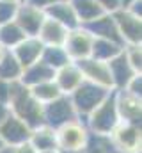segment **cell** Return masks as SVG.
Returning a JSON list of instances; mask_svg holds the SVG:
<instances>
[{
    "instance_id": "obj_1",
    "label": "cell",
    "mask_w": 142,
    "mask_h": 153,
    "mask_svg": "<svg viewBox=\"0 0 142 153\" xmlns=\"http://www.w3.org/2000/svg\"><path fill=\"white\" fill-rule=\"evenodd\" d=\"M9 107L13 114L18 116L30 130L44 125V116H43V105L30 94V89L21 84L20 80L11 82V91H9Z\"/></svg>"
},
{
    "instance_id": "obj_2",
    "label": "cell",
    "mask_w": 142,
    "mask_h": 153,
    "mask_svg": "<svg viewBox=\"0 0 142 153\" xmlns=\"http://www.w3.org/2000/svg\"><path fill=\"white\" fill-rule=\"evenodd\" d=\"M82 121L85 123V126L89 128V132L92 135L108 137L112 134V130L117 126V123L121 121L119 119V112H117V107H115L114 91L85 119H82Z\"/></svg>"
},
{
    "instance_id": "obj_3",
    "label": "cell",
    "mask_w": 142,
    "mask_h": 153,
    "mask_svg": "<svg viewBox=\"0 0 142 153\" xmlns=\"http://www.w3.org/2000/svg\"><path fill=\"white\" fill-rule=\"evenodd\" d=\"M110 93H112V89H106V87H101V85H96L92 82L84 80L70 94V100L75 107V111H76V116L80 119H85Z\"/></svg>"
},
{
    "instance_id": "obj_4",
    "label": "cell",
    "mask_w": 142,
    "mask_h": 153,
    "mask_svg": "<svg viewBox=\"0 0 142 153\" xmlns=\"http://www.w3.org/2000/svg\"><path fill=\"white\" fill-rule=\"evenodd\" d=\"M55 132H57V146H59L61 152H80V150H85V146L89 143V135H91L89 128L85 126V123L80 117L62 125Z\"/></svg>"
},
{
    "instance_id": "obj_5",
    "label": "cell",
    "mask_w": 142,
    "mask_h": 153,
    "mask_svg": "<svg viewBox=\"0 0 142 153\" xmlns=\"http://www.w3.org/2000/svg\"><path fill=\"white\" fill-rule=\"evenodd\" d=\"M110 144L124 153H141V141H142V130L139 125L124 123L119 121L117 126L112 130L108 135Z\"/></svg>"
},
{
    "instance_id": "obj_6",
    "label": "cell",
    "mask_w": 142,
    "mask_h": 153,
    "mask_svg": "<svg viewBox=\"0 0 142 153\" xmlns=\"http://www.w3.org/2000/svg\"><path fill=\"white\" fill-rule=\"evenodd\" d=\"M43 116H44V125L53 128V130L61 128L62 125L78 117L68 94H61L53 102L43 105Z\"/></svg>"
},
{
    "instance_id": "obj_7",
    "label": "cell",
    "mask_w": 142,
    "mask_h": 153,
    "mask_svg": "<svg viewBox=\"0 0 142 153\" xmlns=\"http://www.w3.org/2000/svg\"><path fill=\"white\" fill-rule=\"evenodd\" d=\"M112 18L124 45H142V18L132 14L128 9L115 11Z\"/></svg>"
},
{
    "instance_id": "obj_8",
    "label": "cell",
    "mask_w": 142,
    "mask_h": 153,
    "mask_svg": "<svg viewBox=\"0 0 142 153\" xmlns=\"http://www.w3.org/2000/svg\"><path fill=\"white\" fill-rule=\"evenodd\" d=\"M115 96V107L119 112V119L124 123L139 125L141 126V117H142V98L128 93L126 89L114 91Z\"/></svg>"
},
{
    "instance_id": "obj_9",
    "label": "cell",
    "mask_w": 142,
    "mask_h": 153,
    "mask_svg": "<svg viewBox=\"0 0 142 153\" xmlns=\"http://www.w3.org/2000/svg\"><path fill=\"white\" fill-rule=\"evenodd\" d=\"M92 36L89 34V30L85 27H76L71 29L68 32V38L64 43V50L70 55V59L73 62L82 61L85 57H91V46H92Z\"/></svg>"
},
{
    "instance_id": "obj_10",
    "label": "cell",
    "mask_w": 142,
    "mask_h": 153,
    "mask_svg": "<svg viewBox=\"0 0 142 153\" xmlns=\"http://www.w3.org/2000/svg\"><path fill=\"white\" fill-rule=\"evenodd\" d=\"M80 70V73L84 76V80L87 82H92L96 85H101L106 89H112L114 91V84H112V76H110V70H108V64L103 61H96L92 57H85L82 61H76L75 62Z\"/></svg>"
},
{
    "instance_id": "obj_11",
    "label": "cell",
    "mask_w": 142,
    "mask_h": 153,
    "mask_svg": "<svg viewBox=\"0 0 142 153\" xmlns=\"http://www.w3.org/2000/svg\"><path fill=\"white\" fill-rule=\"evenodd\" d=\"M32 130L18 117V116L11 114L2 125H0V137L4 141L5 146H18L25 141L30 139Z\"/></svg>"
},
{
    "instance_id": "obj_12",
    "label": "cell",
    "mask_w": 142,
    "mask_h": 153,
    "mask_svg": "<svg viewBox=\"0 0 142 153\" xmlns=\"http://www.w3.org/2000/svg\"><path fill=\"white\" fill-rule=\"evenodd\" d=\"M43 20H44V11L37 9L34 5L27 4V2H20L16 16H14V22L18 23V27L27 36H37Z\"/></svg>"
},
{
    "instance_id": "obj_13",
    "label": "cell",
    "mask_w": 142,
    "mask_h": 153,
    "mask_svg": "<svg viewBox=\"0 0 142 153\" xmlns=\"http://www.w3.org/2000/svg\"><path fill=\"white\" fill-rule=\"evenodd\" d=\"M106 64H108V70H110L114 91L124 89L126 84H128L133 76L139 75V73H135L133 68L130 66V62H128V59H126V55H124V48H123V52H121L119 55H115L114 59H110Z\"/></svg>"
},
{
    "instance_id": "obj_14",
    "label": "cell",
    "mask_w": 142,
    "mask_h": 153,
    "mask_svg": "<svg viewBox=\"0 0 142 153\" xmlns=\"http://www.w3.org/2000/svg\"><path fill=\"white\" fill-rule=\"evenodd\" d=\"M68 29L64 25H61L59 22L44 16L41 27H39V32L36 38L39 39L44 46H64L66 38H68Z\"/></svg>"
},
{
    "instance_id": "obj_15",
    "label": "cell",
    "mask_w": 142,
    "mask_h": 153,
    "mask_svg": "<svg viewBox=\"0 0 142 153\" xmlns=\"http://www.w3.org/2000/svg\"><path fill=\"white\" fill-rule=\"evenodd\" d=\"M43 48H44V45L36 38V36H27L20 45H16L11 52H13V55L16 57V61L21 64V68H27V66H30L32 62H36V61L41 59Z\"/></svg>"
},
{
    "instance_id": "obj_16",
    "label": "cell",
    "mask_w": 142,
    "mask_h": 153,
    "mask_svg": "<svg viewBox=\"0 0 142 153\" xmlns=\"http://www.w3.org/2000/svg\"><path fill=\"white\" fill-rule=\"evenodd\" d=\"M82 27H85L92 38L110 39V41H115V43L124 45L123 39H121V36H119V32H117V27H115V23H114L112 14H106L105 13V14L98 16L96 20H92V22H89V23H85V25H82Z\"/></svg>"
},
{
    "instance_id": "obj_17",
    "label": "cell",
    "mask_w": 142,
    "mask_h": 153,
    "mask_svg": "<svg viewBox=\"0 0 142 153\" xmlns=\"http://www.w3.org/2000/svg\"><path fill=\"white\" fill-rule=\"evenodd\" d=\"M44 16H48V18L59 22V23L64 25L68 30L80 27V22H78L75 11H73V5H71L70 0H59V2L52 4L50 7L44 9Z\"/></svg>"
},
{
    "instance_id": "obj_18",
    "label": "cell",
    "mask_w": 142,
    "mask_h": 153,
    "mask_svg": "<svg viewBox=\"0 0 142 153\" xmlns=\"http://www.w3.org/2000/svg\"><path fill=\"white\" fill-rule=\"evenodd\" d=\"M53 82L57 84V87L61 89L62 94H68L70 96L71 93L84 82V76L80 73L78 66L75 62H70V64H66V66H62L61 70L55 71Z\"/></svg>"
},
{
    "instance_id": "obj_19",
    "label": "cell",
    "mask_w": 142,
    "mask_h": 153,
    "mask_svg": "<svg viewBox=\"0 0 142 153\" xmlns=\"http://www.w3.org/2000/svg\"><path fill=\"white\" fill-rule=\"evenodd\" d=\"M53 75H55V71H53L50 66H46V64L39 59V61L32 62L30 66L23 68V73H21V76H20V82L25 84L27 87H32V85L41 84V82L52 80Z\"/></svg>"
},
{
    "instance_id": "obj_20",
    "label": "cell",
    "mask_w": 142,
    "mask_h": 153,
    "mask_svg": "<svg viewBox=\"0 0 142 153\" xmlns=\"http://www.w3.org/2000/svg\"><path fill=\"white\" fill-rule=\"evenodd\" d=\"M124 45L110 41V39H101V38H94L92 39V46H91V57L96 61H103L108 62L110 59H114L115 55H119L123 52Z\"/></svg>"
},
{
    "instance_id": "obj_21",
    "label": "cell",
    "mask_w": 142,
    "mask_h": 153,
    "mask_svg": "<svg viewBox=\"0 0 142 153\" xmlns=\"http://www.w3.org/2000/svg\"><path fill=\"white\" fill-rule=\"evenodd\" d=\"M70 2L73 5V11H75V14L78 18L80 25H85V23L96 20L98 16L105 14L96 0H70Z\"/></svg>"
},
{
    "instance_id": "obj_22",
    "label": "cell",
    "mask_w": 142,
    "mask_h": 153,
    "mask_svg": "<svg viewBox=\"0 0 142 153\" xmlns=\"http://www.w3.org/2000/svg\"><path fill=\"white\" fill-rule=\"evenodd\" d=\"M29 141L32 143V146H34L37 152H44V150H55V148H59V146H57V132H55L53 128L46 126V125L34 128L32 134H30V139H29Z\"/></svg>"
},
{
    "instance_id": "obj_23",
    "label": "cell",
    "mask_w": 142,
    "mask_h": 153,
    "mask_svg": "<svg viewBox=\"0 0 142 153\" xmlns=\"http://www.w3.org/2000/svg\"><path fill=\"white\" fill-rule=\"evenodd\" d=\"M25 38H27V34L18 27V23L14 20L0 25V45L5 50H13L16 45H20Z\"/></svg>"
},
{
    "instance_id": "obj_24",
    "label": "cell",
    "mask_w": 142,
    "mask_h": 153,
    "mask_svg": "<svg viewBox=\"0 0 142 153\" xmlns=\"http://www.w3.org/2000/svg\"><path fill=\"white\" fill-rule=\"evenodd\" d=\"M21 73H23L21 64L16 61V57L13 55L11 50H5V53L0 59V80L16 82V80H20Z\"/></svg>"
},
{
    "instance_id": "obj_25",
    "label": "cell",
    "mask_w": 142,
    "mask_h": 153,
    "mask_svg": "<svg viewBox=\"0 0 142 153\" xmlns=\"http://www.w3.org/2000/svg\"><path fill=\"white\" fill-rule=\"evenodd\" d=\"M41 61H43L46 66H50L53 71H57V70H61L62 66L73 62L70 59V55L66 53L64 46H44V48H43V53H41Z\"/></svg>"
},
{
    "instance_id": "obj_26",
    "label": "cell",
    "mask_w": 142,
    "mask_h": 153,
    "mask_svg": "<svg viewBox=\"0 0 142 153\" xmlns=\"http://www.w3.org/2000/svg\"><path fill=\"white\" fill-rule=\"evenodd\" d=\"M29 89H30V94L34 96L41 105H46V103L53 102L55 98H59V96L62 94L61 89L57 87V84L53 82V78H52V80H46V82H41V84H37V85H32V87H29Z\"/></svg>"
},
{
    "instance_id": "obj_27",
    "label": "cell",
    "mask_w": 142,
    "mask_h": 153,
    "mask_svg": "<svg viewBox=\"0 0 142 153\" xmlns=\"http://www.w3.org/2000/svg\"><path fill=\"white\" fill-rule=\"evenodd\" d=\"M124 55L135 73H142V45H124Z\"/></svg>"
},
{
    "instance_id": "obj_28",
    "label": "cell",
    "mask_w": 142,
    "mask_h": 153,
    "mask_svg": "<svg viewBox=\"0 0 142 153\" xmlns=\"http://www.w3.org/2000/svg\"><path fill=\"white\" fill-rule=\"evenodd\" d=\"M20 2H13V0H0V25L13 22L16 16Z\"/></svg>"
},
{
    "instance_id": "obj_29",
    "label": "cell",
    "mask_w": 142,
    "mask_h": 153,
    "mask_svg": "<svg viewBox=\"0 0 142 153\" xmlns=\"http://www.w3.org/2000/svg\"><path fill=\"white\" fill-rule=\"evenodd\" d=\"M128 93H132V94H135V96H141L142 98V73L139 75H135L128 84H126V87H124Z\"/></svg>"
},
{
    "instance_id": "obj_30",
    "label": "cell",
    "mask_w": 142,
    "mask_h": 153,
    "mask_svg": "<svg viewBox=\"0 0 142 153\" xmlns=\"http://www.w3.org/2000/svg\"><path fill=\"white\" fill-rule=\"evenodd\" d=\"M96 2L100 4V7L106 14H114L115 11L121 9V0H96Z\"/></svg>"
},
{
    "instance_id": "obj_31",
    "label": "cell",
    "mask_w": 142,
    "mask_h": 153,
    "mask_svg": "<svg viewBox=\"0 0 142 153\" xmlns=\"http://www.w3.org/2000/svg\"><path fill=\"white\" fill-rule=\"evenodd\" d=\"M9 91H11V82L0 80V103H9Z\"/></svg>"
},
{
    "instance_id": "obj_32",
    "label": "cell",
    "mask_w": 142,
    "mask_h": 153,
    "mask_svg": "<svg viewBox=\"0 0 142 153\" xmlns=\"http://www.w3.org/2000/svg\"><path fill=\"white\" fill-rule=\"evenodd\" d=\"M14 153H39V152L32 146V143H30V141H25V143H21V144L14 146Z\"/></svg>"
},
{
    "instance_id": "obj_33",
    "label": "cell",
    "mask_w": 142,
    "mask_h": 153,
    "mask_svg": "<svg viewBox=\"0 0 142 153\" xmlns=\"http://www.w3.org/2000/svg\"><path fill=\"white\" fill-rule=\"evenodd\" d=\"M27 4H30V5H34L37 9H41V11H44L46 7H50L52 4H55V2H59V0H25Z\"/></svg>"
},
{
    "instance_id": "obj_34",
    "label": "cell",
    "mask_w": 142,
    "mask_h": 153,
    "mask_svg": "<svg viewBox=\"0 0 142 153\" xmlns=\"http://www.w3.org/2000/svg\"><path fill=\"white\" fill-rule=\"evenodd\" d=\"M11 114H13V111H11L9 103H0V125H2Z\"/></svg>"
},
{
    "instance_id": "obj_35",
    "label": "cell",
    "mask_w": 142,
    "mask_h": 153,
    "mask_svg": "<svg viewBox=\"0 0 142 153\" xmlns=\"http://www.w3.org/2000/svg\"><path fill=\"white\" fill-rule=\"evenodd\" d=\"M128 11H130L132 14H135V16L142 18V0H135V2L128 7Z\"/></svg>"
},
{
    "instance_id": "obj_36",
    "label": "cell",
    "mask_w": 142,
    "mask_h": 153,
    "mask_svg": "<svg viewBox=\"0 0 142 153\" xmlns=\"http://www.w3.org/2000/svg\"><path fill=\"white\" fill-rule=\"evenodd\" d=\"M135 0H121V9H128Z\"/></svg>"
},
{
    "instance_id": "obj_37",
    "label": "cell",
    "mask_w": 142,
    "mask_h": 153,
    "mask_svg": "<svg viewBox=\"0 0 142 153\" xmlns=\"http://www.w3.org/2000/svg\"><path fill=\"white\" fill-rule=\"evenodd\" d=\"M0 153H14V148H13V146H4V148L0 150Z\"/></svg>"
},
{
    "instance_id": "obj_38",
    "label": "cell",
    "mask_w": 142,
    "mask_h": 153,
    "mask_svg": "<svg viewBox=\"0 0 142 153\" xmlns=\"http://www.w3.org/2000/svg\"><path fill=\"white\" fill-rule=\"evenodd\" d=\"M39 153H62L59 148H55V150H44V152H39Z\"/></svg>"
},
{
    "instance_id": "obj_39",
    "label": "cell",
    "mask_w": 142,
    "mask_h": 153,
    "mask_svg": "<svg viewBox=\"0 0 142 153\" xmlns=\"http://www.w3.org/2000/svg\"><path fill=\"white\" fill-rule=\"evenodd\" d=\"M4 53H5V48H4V46L0 45V59H2V55H4Z\"/></svg>"
},
{
    "instance_id": "obj_40",
    "label": "cell",
    "mask_w": 142,
    "mask_h": 153,
    "mask_svg": "<svg viewBox=\"0 0 142 153\" xmlns=\"http://www.w3.org/2000/svg\"><path fill=\"white\" fill-rule=\"evenodd\" d=\"M62 153H87L85 150H80V152H62Z\"/></svg>"
},
{
    "instance_id": "obj_41",
    "label": "cell",
    "mask_w": 142,
    "mask_h": 153,
    "mask_svg": "<svg viewBox=\"0 0 142 153\" xmlns=\"http://www.w3.org/2000/svg\"><path fill=\"white\" fill-rule=\"evenodd\" d=\"M4 146H5V144H4V141H2V137H0V150H2Z\"/></svg>"
},
{
    "instance_id": "obj_42",
    "label": "cell",
    "mask_w": 142,
    "mask_h": 153,
    "mask_svg": "<svg viewBox=\"0 0 142 153\" xmlns=\"http://www.w3.org/2000/svg\"><path fill=\"white\" fill-rule=\"evenodd\" d=\"M13 2H20V0H13Z\"/></svg>"
},
{
    "instance_id": "obj_43",
    "label": "cell",
    "mask_w": 142,
    "mask_h": 153,
    "mask_svg": "<svg viewBox=\"0 0 142 153\" xmlns=\"http://www.w3.org/2000/svg\"><path fill=\"white\" fill-rule=\"evenodd\" d=\"M20 2H25V0H20Z\"/></svg>"
}]
</instances>
